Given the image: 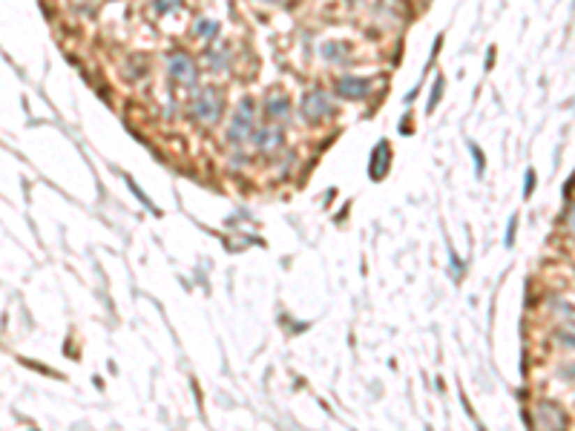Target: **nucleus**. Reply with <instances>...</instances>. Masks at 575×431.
Returning <instances> with one entry per match:
<instances>
[{"label": "nucleus", "instance_id": "obj_13", "mask_svg": "<svg viewBox=\"0 0 575 431\" xmlns=\"http://www.w3.org/2000/svg\"><path fill=\"white\" fill-rule=\"evenodd\" d=\"M472 153H475V158H477V173H484V156H481V150L472 147Z\"/></svg>", "mask_w": 575, "mask_h": 431}, {"label": "nucleus", "instance_id": "obj_10", "mask_svg": "<svg viewBox=\"0 0 575 431\" xmlns=\"http://www.w3.org/2000/svg\"><path fill=\"white\" fill-rule=\"evenodd\" d=\"M179 6H181V0H156V9H158L161 15L173 12V9H179Z\"/></svg>", "mask_w": 575, "mask_h": 431}, {"label": "nucleus", "instance_id": "obj_8", "mask_svg": "<svg viewBox=\"0 0 575 431\" xmlns=\"http://www.w3.org/2000/svg\"><path fill=\"white\" fill-rule=\"evenodd\" d=\"M282 141V135L274 130V133H262L259 135V147H265V150H271V147H276V144Z\"/></svg>", "mask_w": 575, "mask_h": 431}, {"label": "nucleus", "instance_id": "obj_1", "mask_svg": "<svg viewBox=\"0 0 575 431\" xmlns=\"http://www.w3.org/2000/svg\"><path fill=\"white\" fill-rule=\"evenodd\" d=\"M193 112L202 118V121H213V118H219V112H222V98H219V92H216L213 86L202 89V95H199L196 104H193Z\"/></svg>", "mask_w": 575, "mask_h": 431}, {"label": "nucleus", "instance_id": "obj_9", "mask_svg": "<svg viewBox=\"0 0 575 431\" xmlns=\"http://www.w3.org/2000/svg\"><path fill=\"white\" fill-rule=\"evenodd\" d=\"M440 95H443V78H435V89H431V98H428V104H426V109H428V112L438 107Z\"/></svg>", "mask_w": 575, "mask_h": 431}, {"label": "nucleus", "instance_id": "obj_7", "mask_svg": "<svg viewBox=\"0 0 575 431\" xmlns=\"http://www.w3.org/2000/svg\"><path fill=\"white\" fill-rule=\"evenodd\" d=\"M265 109L271 115H285L288 112V98H268L265 101Z\"/></svg>", "mask_w": 575, "mask_h": 431}, {"label": "nucleus", "instance_id": "obj_14", "mask_svg": "<svg viewBox=\"0 0 575 431\" xmlns=\"http://www.w3.org/2000/svg\"><path fill=\"white\" fill-rule=\"evenodd\" d=\"M569 227H572V233H575V210H572V216H569Z\"/></svg>", "mask_w": 575, "mask_h": 431}, {"label": "nucleus", "instance_id": "obj_4", "mask_svg": "<svg viewBox=\"0 0 575 431\" xmlns=\"http://www.w3.org/2000/svg\"><path fill=\"white\" fill-rule=\"evenodd\" d=\"M251 124H253V104H251V101H242V104H239L236 118H233L230 138H233V141L248 138V135H251Z\"/></svg>", "mask_w": 575, "mask_h": 431}, {"label": "nucleus", "instance_id": "obj_11", "mask_svg": "<svg viewBox=\"0 0 575 431\" xmlns=\"http://www.w3.org/2000/svg\"><path fill=\"white\" fill-rule=\"evenodd\" d=\"M515 225H518V216H512V219H509V227H507V245H512V239H515Z\"/></svg>", "mask_w": 575, "mask_h": 431}, {"label": "nucleus", "instance_id": "obj_15", "mask_svg": "<svg viewBox=\"0 0 575 431\" xmlns=\"http://www.w3.org/2000/svg\"><path fill=\"white\" fill-rule=\"evenodd\" d=\"M265 3H276V0H265Z\"/></svg>", "mask_w": 575, "mask_h": 431}, {"label": "nucleus", "instance_id": "obj_2", "mask_svg": "<svg viewBox=\"0 0 575 431\" xmlns=\"http://www.w3.org/2000/svg\"><path fill=\"white\" fill-rule=\"evenodd\" d=\"M302 112H305V118L308 121H322V118H328L331 115V104H328V98H325V92H320V89H314V92H308L305 95V107H302Z\"/></svg>", "mask_w": 575, "mask_h": 431}, {"label": "nucleus", "instance_id": "obj_12", "mask_svg": "<svg viewBox=\"0 0 575 431\" xmlns=\"http://www.w3.org/2000/svg\"><path fill=\"white\" fill-rule=\"evenodd\" d=\"M532 187H535V173L530 170V173H526V187H523V196H530V193H532Z\"/></svg>", "mask_w": 575, "mask_h": 431}, {"label": "nucleus", "instance_id": "obj_5", "mask_svg": "<svg viewBox=\"0 0 575 431\" xmlns=\"http://www.w3.org/2000/svg\"><path fill=\"white\" fill-rule=\"evenodd\" d=\"M170 72H173V78L181 81V84H196V63L190 61L184 52L170 55Z\"/></svg>", "mask_w": 575, "mask_h": 431}, {"label": "nucleus", "instance_id": "obj_6", "mask_svg": "<svg viewBox=\"0 0 575 431\" xmlns=\"http://www.w3.org/2000/svg\"><path fill=\"white\" fill-rule=\"evenodd\" d=\"M371 89V84L366 78H343L337 84V92L345 95V98H363V95Z\"/></svg>", "mask_w": 575, "mask_h": 431}, {"label": "nucleus", "instance_id": "obj_3", "mask_svg": "<svg viewBox=\"0 0 575 431\" xmlns=\"http://www.w3.org/2000/svg\"><path fill=\"white\" fill-rule=\"evenodd\" d=\"M389 164H391V147H389V141H380L374 153H371V164H368V173L374 181H380L382 176L389 173Z\"/></svg>", "mask_w": 575, "mask_h": 431}]
</instances>
